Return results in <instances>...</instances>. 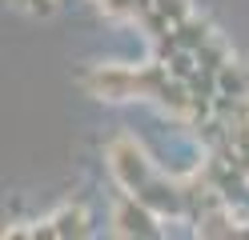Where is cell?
<instances>
[{
	"label": "cell",
	"instance_id": "6da1fadb",
	"mask_svg": "<svg viewBox=\"0 0 249 240\" xmlns=\"http://www.w3.org/2000/svg\"><path fill=\"white\" fill-rule=\"evenodd\" d=\"M108 160H113V172H117V180L124 188H141L149 180V160H145V152L137 148L133 140H117L113 152H108Z\"/></svg>",
	"mask_w": 249,
	"mask_h": 240
},
{
	"label": "cell",
	"instance_id": "7a4b0ae2",
	"mask_svg": "<svg viewBox=\"0 0 249 240\" xmlns=\"http://www.w3.org/2000/svg\"><path fill=\"white\" fill-rule=\"evenodd\" d=\"M89 88L101 96V100H129L137 92V72H124V68H113V64H105L89 76Z\"/></svg>",
	"mask_w": 249,
	"mask_h": 240
},
{
	"label": "cell",
	"instance_id": "3957f363",
	"mask_svg": "<svg viewBox=\"0 0 249 240\" xmlns=\"http://www.w3.org/2000/svg\"><path fill=\"white\" fill-rule=\"evenodd\" d=\"M117 232L121 236H157V224H153V208L137 196V200H121L117 204Z\"/></svg>",
	"mask_w": 249,
	"mask_h": 240
},
{
	"label": "cell",
	"instance_id": "277c9868",
	"mask_svg": "<svg viewBox=\"0 0 249 240\" xmlns=\"http://www.w3.org/2000/svg\"><path fill=\"white\" fill-rule=\"evenodd\" d=\"M141 200L153 208V212H177V208H181V196H177V192L173 188H165V184H141Z\"/></svg>",
	"mask_w": 249,
	"mask_h": 240
},
{
	"label": "cell",
	"instance_id": "5b68a950",
	"mask_svg": "<svg viewBox=\"0 0 249 240\" xmlns=\"http://www.w3.org/2000/svg\"><path fill=\"white\" fill-rule=\"evenodd\" d=\"M173 36H177V48H189V52H197V48L209 40V24H205V20H181V28L173 32Z\"/></svg>",
	"mask_w": 249,
	"mask_h": 240
},
{
	"label": "cell",
	"instance_id": "8992f818",
	"mask_svg": "<svg viewBox=\"0 0 249 240\" xmlns=\"http://www.w3.org/2000/svg\"><path fill=\"white\" fill-rule=\"evenodd\" d=\"M56 236H85V208H60L53 216Z\"/></svg>",
	"mask_w": 249,
	"mask_h": 240
},
{
	"label": "cell",
	"instance_id": "52a82bcc",
	"mask_svg": "<svg viewBox=\"0 0 249 240\" xmlns=\"http://www.w3.org/2000/svg\"><path fill=\"white\" fill-rule=\"evenodd\" d=\"M217 80H221L225 96H245L249 92V76H245V68H237V64H225V68L217 72Z\"/></svg>",
	"mask_w": 249,
	"mask_h": 240
},
{
	"label": "cell",
	"instance_id": "ba28073f",
	"mask_svg": "<svg viewBox=\"0 0 249 240\" xmlns=\"http://www.w3.org/2000/svg\"><path fill=\"white\" fill-rule=\"evenodd\" d=\"M197 232H201V236H233L237 228L229 224V216H225V212H209L205 220H201V228H197Z\"/></svg>",
	"mask_w": 249,
	"mask_h": 240
},
{
	"label": "cell",
	"instance_id": "9c48e42d",
	"mask_svg": "<svg viewBox=\"0 0 249 240\" xmlns=\"http://www.w3.org/2000/svg\"><path fill=\"white\" fill-rule=\"evenodd\" d=\"M157 12L165 20H185V0H157Z\"/></svg>",
	"mask_w": 249,
	"mask_h": 240
},
{
	"label": "cell",
	"instance_id": "30bf717a",
	"mask_svg": "<svg viewBox=\"0 0 249 240\" xmlns=\"http://www.w3.org/2000/svg\"><path fill=\"white\" fill-rule=\"evenodd\" d=\"M24 8L36 12V16H49V12L56 8V0H24Z\"/></svg>",
	"mask_w": 249,
	"mask_h": 240
},
{
	"label": "cell",
	"instance_id": "8fae6325",
	"mask_svg": "<svg viewBox=\"0 0 249 240\" xmlns=\"http://www.w3.org/2000/svg\"><path fill=\"white\" fill-rule=\"evenodd\" d=\"M189 68H193V56H189V48L173 60V76H189Z\"/></svg>",
	"mask_w": 249,
	"mask_h": 240
}]
</instances>
